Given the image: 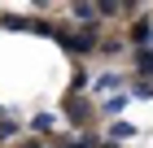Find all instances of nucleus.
I'll return each instance as SVG.
<instances>
[{"label":"nucleus","mask_w":153,"mask_h":148,"mask_svg":"<svg viewBox=\"0 0 153 148\" xmlns=\"http://www.w3.org/2000/svg\"><path fill=\"white\" fill-rule=\"evenodd\" d=\"M131 100H153V79H136L131 83Z\"/></svg>","instance_id":"f8f14e48"},{"label":"nucleus","mask_w":153,"mask_h":148,"mask_svg":"<svg viewBox=\"0 0 153 148\" xmlns=\"http://www.w3.org/2000/svg\"><path fill=\"white\" fill-rule=\"evenodd\" d=\"M105 139H109V144H127V139H136V126H131V122H109Z\"/></svg>","instance_id":"423d86ee"},{"label":"nucleus","mask_w":153,"mask_h":148,"mask_svg":"<svg viewBox=\"0 0 153 148\" xmlns=\"http://www.w3.org/2000/svg\"><path fill=\"white\" fill-rule=\"evenodd\" d=\"M136 4H118V0H101V18H131Z\"/></svg>","instance_id":"0eeeda50"},{"label":"nucleus","mask_w":153,"mask_h":148,"mask_svg":"<svg viewBox=\"0 0 153 148\" xmlns=\"http://www.w3.org/2000/svg\"><path fill=\"white\" fill-rule=\"evenodd\" d=\"M22 131V118H0V139H13Z\"/></svg>","instance_id":"4468645a"},{"label":"nucleus","mask_w":153,"mask_h":148,"mask_svg":"<svg viewBox=\"0 0 153 148\" xmlns=\"http://www.w3.org/2000/svg\"><path fill=\"white\" fill-rule=\"evenodd\" d=\"M131 100V91H118V96H109V100H101V113H123Z\"/></svg>","instance_id":"9b49d317"},{"label":"nucleus","mask_w":153,"mask_h":148,"mask_svg":"<svg viewBox=\"0 0 153 148\" xmlns=\"http://www.w3.org/2000/svg\"><path fill=\"white\" fill-rule=\"evenodd\" d=\"M31 131L53 135V131H57V113H48V109H44V113H35V118H31Z\"/></svg>","instance_id":"6e6552de"},{"label":"nucleus","mask_w":153,"mask_h":148,"mask_svg":"<svg viewBox=\"0 0 153 148\" xmlns=\"http://www.w3.org/2000/svg\"><path fill=\"white\" fill-rule=\"evenodd\" d=\"M70 18L79 26H96V18H101V4H92V0H74L70 4Z\"/></svg>","instance_id":"20e7f679"},{"label":"nucleus","mask_w":153,"mask_h":148,"mask_svg":"<svg viewBox=\"0 0 153 148\" xmlns=\"http://www.w3.org/2000/svg\"><path fill=\"white\" fill-rule=\"evenodd\" d=\"M136 70H140V79H153V48H140V52H131Z\"/></svg>","instance_id":"1a4fd4ad"},{"label":"nucleus","mask_w":153,"mask_h":148,"mask_svg":"<svg viewBox=\"0 0 153 148\" xmlns=\"http://www.w3.org/2000/svg\"><path fill=\"white\" fill-rule=\"evenodd\" d=\"M61 113L70 118V126L88 131V126L96 122V105H92V100H83V96H66V100H61Z\"/></svg>","instance_id":"f03ea898"},{"label":"nucleus","mask_w":153,"mask_h":148,"mask_svg":"<svg viewBox=\"0 0 153 148\" xmlns=\"http://www.w3.org/2000/svg\"><path fill=\"white\" fill-rule=\"evenodd\" d=\"M57 39H61V48H66L70 57H83V52H96V48H105V44H101V35H96V26H79V31H61Z\"/></svg>","instance_id":"f257e3e1"},{"label":"nucleus","mask_w":153,"mask_h":148,"mask_svg":"<svg viewBox=\"0 0 153 148\" xmlns=\"http://www.w3.org/2000/svg\"><path fill=\"white\" fill-rule=\"evenodd\" d=\"M53 148H101L92 135H79V139H61V135H53Z\"/></svg>","instance_id":"9d476101"},{"label":"nucleus","mask_w":153,"mask_h":148,"mask_svg":"<svg viewBox=\"0 0 153 148\" xmlns=\"http://www.w3.org/2000/svg\"><path fill=\"white\" fill-rule=\"evenodd\" d=\"M0 26H4V31H31V18H13V13H0Z\"/></svg>","instance_id":"ddd939ff"},{"label":"nucleus","mask_w":153,"mask_h":148,"mask_svg":"<svg viewBox=\"0 0 153 148\" xmlns=\"http://www.w3.org/2000/svg\"><path fill=\"white\" fill-rule=\"evenodd\" d=\"M131 44H136V52L140 48H153V22L149 18H140V22L131 26Z\"/></svg>","instance_id":"39448f33"},{"label":"nucleus","mask_w":153,"mask_h":148,"mask_svg":"<svg viewBox=\"0 0 153 148\" xmlns=\"http://www.w3.org/2000/svg\"><path fill=\"white\" fill-rule=\"evenodd\" d=\"M101 148H123V144H109V139H105V144H101Z\"/></svg>","instance_id":"2eb2a0df"},{"label":"nucleus","mask_w":153,"mask_h":148,"mask_svg":"<svg viewBox=\"0 0 153 148\" xmlns=\"http://www.w3.org/2000/svg\"><path fill=\"white\" fill-rule=\"evenodd\" d=\"M0 118H4V109H0Z\"/></svg>","instance_id":"dca6fc26"},{"label":"nucleus","mask_w":153,"mask_h":148,"mask_svg":"<svg viewBox=\"0 0 153 148\" xmlns=\"http://www.w3.org/2000/svg\"><path fill=\"white\" fill-rule=\"evenodd\" d=\"M92 91L109 100V96H118V91H127V87H123V74H114V70H105L101 79H92Z\"/></svg>","instance_id":"7ed1b4c3"}]
</instances>
